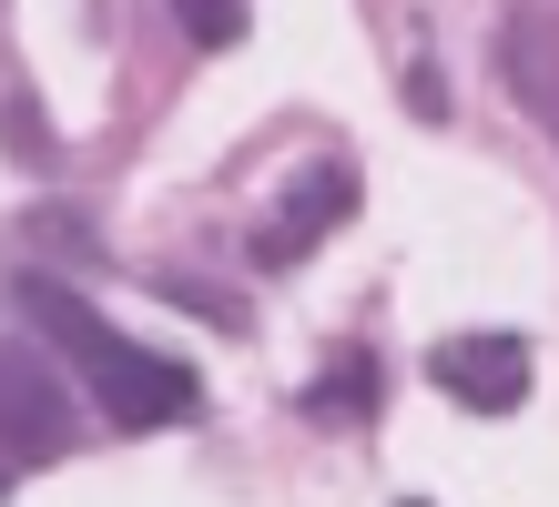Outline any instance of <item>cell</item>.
<instances>
[{
  "instance_id": "cell-5",
  "label": "cell",
  "mask_w": 559,
  "mask_h": 507,
  "mask_svg": "<svg viewBox=\"0 0 559 507\" xmlns=\"http://www.w3.org/2000/svg\"><path fill=\"white\" fill-rule=\"evenodd\" d=\"M174 21H183V41H193V51L245 41V0H174Z\"/></svg>"
},
{
  "instance_id": "cell-3",
  "label": "cell",
  "mask_w": 559,
  "mask_h": 507,
  "mask_svg": "<svg viewBox=\"0 0 559 507\" xmlns=\"http://www.w3.org/2000/svg\"><path fill=\"white\" fill-rule=\"evenodd\" d=\"M427 376L457 406H478V417H509V406H530V346H519L509 325H478V335H448V346L427 355Z\"/></svg>"
},
{
  "instance_id": "cell-6",
  "label": "cell",
  "mask_w": 559,
  "mask_h": 507,
  "mask_svg": "<svg viewBox=\"0 0 559 507\" xmlns=\"http://www.w3.org/2000/svg\"><path fill=\"white\" fill-rule=\"evenodd\" d=\"M367 396H377V365L367 355H356V365H336V376H325V386H306V406H316V417H367Z\"/></svg>"
},
{
  "instance_id": "cell-2",
  "label": "cell",
  "mask_w": 559,
  "mask_h": 507,
  "mask_svg": "<svg viewBox=\"0 0 559 507\" xmlns=\"http://www.w3.org/2000/svg\"><path fill=\"white\" fill-rule=\"evenodd\" d=\"M61 447H72V386H61L31 346H11V335H0V457L51 467Z\"/></svg>"
},
{
  "instance_id": "cell-1",
  "label": "cell",
  "mask_w": 559,
  "mask_h": 507,
  "mask_svg": "<svg viewBox=\"0 0 559 507\" xmlns=\"http://www.w3.org/2000/svg\"><path fill=\"white\" fill-rule=\"evenodd\" d=\"M21 315H41V335L82 365V386H92V406H103L112 426H133V436H143V426H183L193 406H204L193 365L133 346V335H112L82 294H61V285H41V275H21Z\"/></svg>"
},
{
  "instance_id": "cell-4",
  "label": "cell",
  "mask_w": 559,
  "mask_h": 507,
  "mask_svg": "<svg viewBox=\"0 0 559 507\" xmlns=\"http://www.w3.org/2000/svg\"><path fill=\"white\" fill-rule=\"evenodd\" d=\"M346 203H356V173H346V162H316V173L295 183V203H285V214H275L265 233H254V254H265V264H295V254H306L325 224L346 214Z\"/></svg>"
}]
</instances>
